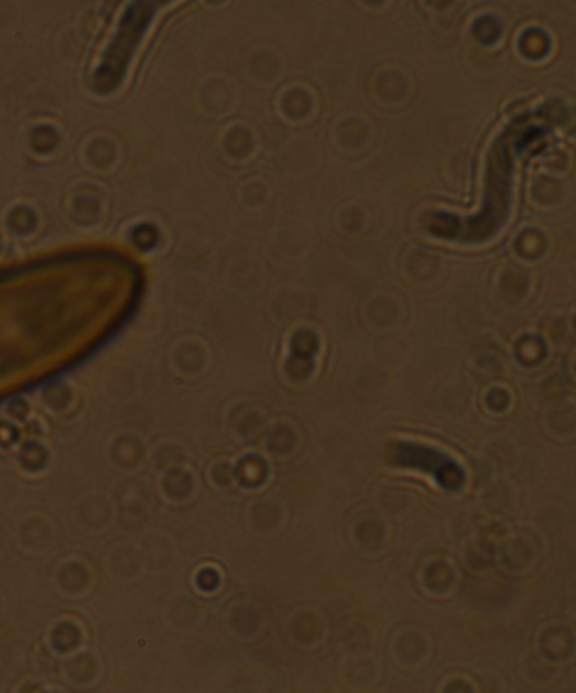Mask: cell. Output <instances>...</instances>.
I'll return each instance as SVG.
<instances>
[{
  "label": "cell",
  "instance_id": "6da1fadb",
  "mask_svg": "<svg viewBox=\"0 0 576 693\" xmlns=\"http://www.w3.org/2000/svg\"><path fill=\"white\" fill-rule=\"evenodd\" d=\"M392 462L401 467L421 469L446 489H458L464 484V474L451 459L431 447L416 445V443H397L392 450Z\"/></svg>",
  "mask_w": 576,
  "mask_h": 693
}]
</instances>
